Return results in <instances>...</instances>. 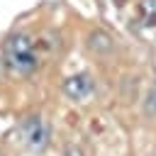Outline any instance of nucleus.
Instances as JSON below:
<instances>
[{
	"instance_id": "f257e3e1",
	"label": "nucleus",
	"mask_w": 156,
	"mask_h": 156,
	"mask_svg": "<svg viewBox=\"0 0 156 156\" xmlns=\"http://www.w3.org/2000/svg\"><path fill=\"white\" fill-rule=\"evenodd\" d=\"M5 63L15 73H32L37 68V51L34 41L27 34H12L5 44Z\"/></svg>"
},
{
	"instance_id": "f03ea898",
	"label": "nucleus",
	"mask_w": 156,
	"mask_h": 156,
	"mask_svg": "<svg viewBox=\"0 0 156 156\" xmlns=\"http://www.w3.org/2000/svg\"><path fill=\"white\" fill-rule=\"evenodd\" d=\"M22 136H24V144L29 151L34 154H41L46 146H49V127L44 124V119L39 115L34 117H27L22 122Z\"/></svg>"
},
{
	"instance_id": "7ed1b4c3",
	"label": "nucleus",
	"mask_w": 156,
	"mask_h": 156,
	"mask_svg": "<svg viewBox=\"0 0 156 156\" xmlns=\"http://www.w3.org/2000/svg\"><path fill=\"white\" fill-rule=\"evenodd\" d=\"M63 93L71 100H85L93 93V78L88 73H76V76L63 80Z\"/></svg>"
},
{
	"instance_id": "20e7f679",
	"label": "nucleus",
	"mask_w": 156,
	"mask_h": 156,
	"mask_svg": "<svg viewBox=\"0 0 156 156\" xmlns=\"http://www.w3.org/2000/svg\"><path fill=\"white\" fill-rule=\"evenodd\" d=\"M90 49L95 51H110L112 49V39L105 34V32H90Z\"/></svg>"
},
{
	"instance_id": "39448f33",
	"label": "nucleus",
	"mask_w": 156,
	"mask_h": 156,
	"mask_svg": "<svg viewBox=\"0 0 156 156\" xmlns=\"http://www.w3.org/2000/svg\"><path fill=\"white\" fill-rule=\"evenodd\" d=\"M139 15H141L144 24H156V0H141Z\"/></svg>"
},
{
	"instance_id": "423d86ee",
	"label": "nucleus",
	"mask_w": 156,
	"mask_h": 156,
	"mask_svg": "<svg viewBox=\"0 0 156 156\" xmlns=\"http://www.w3.org/2000/svg\"><path fill=\"white\" fill-rule=\"evenodd\" d=\"M144 112L146 115H156V88H151L146 93V100H144Z\"/></svg>"
},
{
	"instance_id": "0eeeda50",
	"label": "nucleus",
	"mask_w": 156,
	"mask_h": 156,
	"mask_svg": "<svg viewBox=\"0 0 156 156\" xmlns=\"http://www.w3.org/2000/svg\"><path fill=\"white\" fill-rule=\"evenodd\" d=\"M66 156H83V154H80V149H73V146H71V149L66 151Z\"/></svg>"
},
{
	"instance_id": "6e6552de",
	"label": "nucleus",
	"mask_w": 156,
	"mask_h": 156,
	"mask_svg": "<svg viewBox=\"0 0 156 156\" xmlns=\"http://www.w3.org/2000/svg\"><path fill=\"white\" fill-rule=\"evenodd\" d=\"M0 156H2V151H0Z\"/></svg>"
}]
</instances>
